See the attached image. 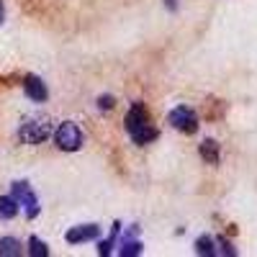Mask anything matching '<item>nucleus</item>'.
Returning <instances> with one entry per match:
<instances>
[{"mask_svg":"<svg viewBox=\"0 0 257 257\" xmlns=\"http://www.w3.org/2000/svg\"><path fill=\"white\" fill-rule=\"evenodd\" d=\"M126 132L132 134V139L137 144H149L157 139V128H152V123H149V116L147 111L142 108V105H132V111L126 113Z\"/></svg>","mask_w":257,"mask_h":257,"instance_id":"nucleus-1","label":"nucleus"},{"mask_svg":"<svg viewBox=\"0 0 257 257\" xmlns=\"http://www.w3.org/2000/svg\"><path fill=\"white\" fill-rule=\"evenodd\" d=\"M52 137L49 118H29L18 126V139L24 144H41Z\"/></svg>","mask_w":257,"mask_h":257,"instance_id":"nucleus-2","label":"nucleus"},{"mask_svg":"<svg viewBox=\"0 0 257 257\" xmlns=\"http://www.w3.org/2000/svg\"><path fill=\"white\" fill-rule=\"evenodd\" d=\"M54 142L62 152H77L82 147V132L75 121H62L54 132Z\"/></svg>","mask_w":257,"mask_h":257,"instance_id":"nucleus-3","label":"nucleus"},{"mask_svg":"<svg viewBox=\"0 0 257 257\" xmlns=\"http://www.w3.org/2000/svg\"><path fill=\"white\" fill-rule=\"evenodd\" d=\"M170 123L183 134H196L198 132V116L193 108H185V105H178V108L170 111Z\"/></svg>","mask_w":257,"mask_h":257,"instance_id":"nucleus-4","label":"nucleus"},{"mask_svg":"<svg viewBox=\"0 0 257 257\" xmlns=\"http://www.w3.org/2000/svg\"><path fill=\"white\" fill-rule=\"evenodd\" d=\"M13 198L18 201V206L26 208V216L34 219L39 213V198L34 196V190L29 183H13Z\"/></svg>","mask_w":257,"mask_h":257,"instance_id":"nucleus-5","label":"nucleus"},{"mask_svg":"<svg viewBox=\"0 0 257 257\" xmlns=\"http://www.w3.org/2000/svg\"><path fill=\"white\" fill-rule=\"evenodd\" d=\"M24 90H26V95L31 98V100H36V103H44L47 98H49V90H47V85L41 82L36 75H29L26 80H24Z\"/></svg>","mask_w":257,"mask_h":257,"instance_id":"nucleus-6","label":"nucleus"},{"mask_svg":"<svg viewBox=\"0 0 257 257\" xmlns=\"http://www.w3.org/2000/svg\"><path fill=\"white\" fill-rule=\"evenodd\" d=\"M98 237V226L95 224H85V226H72L67 231V242L70 244H80V242H90Z\"/></svg>","mask_w":257,"mask_h":257,"instance_id":"nucleus-7","label":"nucleus"},{"mask_svg":"<svg viewBox=\"0 0 257 257\" xmlns=\"http://www.w3.org/2000/svg\"><path fill=\"white\" fill-rule=\"evenodd\" d=\"M18 213V201L13 196H0V219H13Z\"/></svg>","mask_w":257,"mask_h":257,"instance_id":"nucleus-8","label":"nucleus"},{"mask_svg":"<svg viewBox=\"0 0 257 257\" xmlns=\"http://www.w3.org/2000/svg\"><path fill=\"white\" fill-rule=\"evenodd\" d=\"M21 254V242L13 237H3L0 239V257H18Z\"/></svg>","mask_w":257,"mask_h":257,"instance_id":"nucleus-9","label":"nucleus"},{"mask_svg":"<svg viewBox=\"0 0 257 257\" xmlns=\"http://www.w3.org/2000/svg\"><path fill=\"white\" fill-rule=\"evenodd\" d=\"M201 157H203L206 162H211V165H216V162H219V144L213 142V139H206V142L201 144Z\"/></svg>","mask_w":257,"mask_h":257,"instance_id":"nucleus-10","label":"nucleus"},{"mask_svg":"<svg viewBox=\"0 0 257 257\" xmlns=\"http://www.w3.org/2000/svg\"><path fill=\"white\" fill-rule=\"evenodd\" d=\"M29 254H31V257H47L49 249H47V244L41 242L39 237H31V239H29Z\"/></svg>","mask_w":257,"mask_h":257,"instance_id":"nucleus-11","label":"nucleus"},{"mask_svg":"<svg viewBox=\"0 0 257 257\" xmlns=\"http://www.w3.org/2000/svg\"><path fill=\"white\" fill-rule=\"evenodd\" d=\"M196 252H198V254H208V257L216 254V249H213V239H211V237H201V239L196 242Z\"/></svg>","mask_w":257,"mask_h":257,"instance_id":"nucleus-12","label":"nucleus"},{"mask_svg":"<svg viewBox=\"0 0 257 257\" xmlns=\"http://www.w3.org/2000/svg\"><path fill=\"white\" fill-rule=\"evenodd\" d=\"M142 252V244L139 242H123L121 244V254L123 257H132V254H139Z\"/></svg>","mask_w":257,"mask_h":257,"instance_id":"nucleus-13","label":"nucleus"},{"mask_svg":"<svg viewBox=\"0 0 257 257\" xmlns=\"http://www.w3.org/2000/svg\"><path fill=\"white\" fill-rule=\"evenodd\" d=\"M116 234H118V224L113 226V234H111V239H105V242H100V254H108L111 252V247H113V242H116Z\"/></svg>","mask_w":257,"mask_h":257,"instance_id":"nucleus-14","label":"nucleus"},{"mask_svg":"<svg viewBox=\"0 0 257 257\" xmlns=\"http://www.w3.org/2000/svg\"><path fill=\"white\" fill-rule=\"evenodd\" d=\"M98 108H100V111H103V108H105V111L113 108V98H111V95H100V98H98Z\"/></svg>","mask_w":257,"mask_h":257,"instance_id":"nucleus-15","label":"nucleus"},{"mask_svg":"<svg viewBox=\"0 0 257 257\" xmlns=\"http://www.w3.org/2000/svg\"><path fill=\"white\" fill-rule=\"evenodd\" d=\"M3 18H6V11H3V3H0V24H3Z\"/></svg>","mask_w":257,"mask_h":257,"instance_id":"nucleus-16","label":"nucleus"}]
</instances>
